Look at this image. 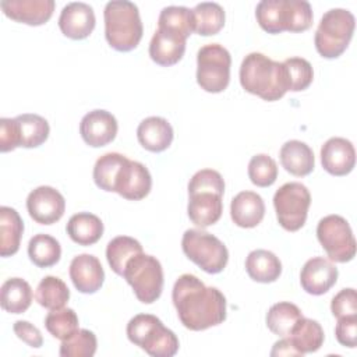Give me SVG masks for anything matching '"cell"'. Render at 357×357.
<instances>
[{"mask_svg":"<svg viewBox=\"0 0 357 357\" xmlns=\"http://www.w3.org/2000/svg\"><path fill=\"white\" fill-rule=\"evenodd\" d=\"M70 278L78 291L92 294L102 287L105 271L95 255L79 254L74 257L70 264Z\"/></svg>","mask_w":357,"mask_h":357,"instance_id":"cell-19","label":"cell"},{"mask_svg":"<svg viewBox=\"0 0 357 357\" xmlns=\"http://www.w3.org/2000/svg\"><path fill=\"white\" fill-rule=\"evenodd\" d=\"M138 142L151 152H162L167 149L173 141V127L159 116L144 119L137 128Z\"/></svg>","mask_w":357,"mask_h":357,"instance_id":"cell-23","label":"cell"},{"mask_svg":"<svg viewBox=\"0 0 357 357\" xmlns=\"http://www.w3.org/2000/svg\"><path fill=\"white\" fill-rule=\"evenodd\" d=\"M131 343L153 357H172L178 350V339L162 321L151 314H138L127 324Z\"/></svg>","mask_w":357,"mask_h":357,"instance_id":"cell-5","label":"cell"},{"mask_svg":"<svg viewBox=\"0 0 357 357\" xmlns=\"http://www.w3.org/2000/svg\"><path fill=\"white\" fill-rule=\"evenodd\" d=\"M194 32L202 36L216 35L225 25V10L215 1L198 3L192 8Z\"/></svg>","mask_w":357,"mask_h":357,"instance_id":"cell-31","label":"cell"},{"mask_svg":"<svg viewBox=\"0 0 357 357\" xmlns=\"http://www.w3.org/2000/svg\"><path fill=\"white\" fill-rule=\"evenodd\" d=\"M337 268L331 259L314 257L308 259L300 272L301 287L312 296H321L331 290L337 280Z\"/></svg>","mask_w":357,"mask_h":357,"instance_id":"cell-15","label":"cell"},{"mask_svg":"<svg viewBox=\"0 0 357 357\" xmlns=\"http://www.w3.org/2000/svg\"><path fill=\"white\" fill-rule=\"evenodd\" d=\"M185 257L208 273L222 272L229 261L226 245L213 234L201 229H188L181 238Z\"/></svg>","mask_w":357,"mask_h":357,"instance_id":"cell-7","label":"cell"},{"mask_svg":"<svg viewBox=\"0 0 357 357\" xmlns=\"http://www.w3.org/2000/svg\"><path fill=\"white\" fill-rule=\"evenodd\" d=\"M119 124L116 117L103 109H95L86 113L79 123V134L89 146H105L116 138Z\"/></svg>","mask_w":357,"mask_h":357,"instance_id":"cell-14","label":"cell"},{"mask_svg":"<svg viewBox=\"0 0 357 357\" xmlns=\"http://www.w3.org/2000/svg\"><path fill=\"white\" fill-rule=\"evenodd\" d=\"M188 218L190 220L204 229L211 225H215L223 212V202L220 194L212 191H197L188 194Z\"/></svg>","mask_w":357,"mask_h":357,"instance_id":"cell-21","label":"cell"},{"mask_svg":"<svg viewBox=\"0 0 357 357\" xmlns=\"http://www.w3.org/2000/svg\"><path fill=\"white\" fill-rule=\"evenodd\" d=\"M280 163L293 176H308L315 166L312 149L303 141L290 139L280 148Z\"/></svg>","mask_w":357,"mask_h":357,"instance_id":"cell-24","label":"cell"},{"mask_svg":"<svg viewBox=\"0 0 357 357\" xmlns=\"http://www.w3.org/2000/svg\"><path fill=\"white\" fill-rule=\"evenodd\" d=\"M180 322L190 331H204L226 319V297L195 275H181L172 291Z\"/></svg>","mask_w":357,"mask_h":357,"instance_id":"cell-1","label":"cell"},{"mask_svg":"<svg viewBox=\"0 0 357 357\" xmlns=\"http://www.w3.org/2000/svg\"><path fill=\"white\" fill-rule=\"evenodd\" d=\"M301 317L303 312L296 304L280 301L269 308L266 314V326L272 333L286 337Z\"/></svg>","mask_w":357,"mask_h":357,"instance_id":"cell-32","label":"cell"},{"mask_svg":"<svg viewBox=\"0 0 357 357\" xmlns=\"http://www.w3.org/2000/svg\"><path fill=\"white\" fill-rule=\"evenodd\" d=\"M286 337L290 340L294 349L303 356L319 350L324 343L325 335L318 321L301 317L290 331L289 336Z\"/></svg>","mask_w":357,"mask_h":357,"instance_id":"cell-26","label":"cell"},{"mask_svg":"<svg viewBox=\"0 0 357 357\" xmlns=\"http://www.w3.org/2000/svg\"><path fill=\"white\" fill-rule=\"evenodd\" d=\"M93 8L82 1H73L63 7L59 17V26L63 35L70 39H85L95 28Z\"/></svg>","mask_w":357,"mask_h":357,"instance_id":"cell-16","label":"cell"},{"mask_svg":"<svg viewBox=\"0 0 357 357\" xmlns=\"http://www.w3.org/2000/svg\"><path fill=\"white\" fill-rule=\"evenodd\" d=\"M0 303L4 311L11 314L25 312L32 303V289L21 278L7 279L0 291Z\"/></svg>","mask_w":357,"mask_h":357,"instance_id":"cell-30","label":"cell"},{"mask_svg":"<svg viewBox=\"0 0 357 357\" xmlns=\"http://www.w3.org/2000/svg\"><path fill=\"white\" fill-rule=\"evenodd\" d=\"M151 187L152 177L146 166L126 158L114 177L112 192H117L130 201H139L149 194Z\"/></svg>","mask_w":357,"mask_h":357,"instance_id":"cell-12","label":"cell"},{"mask_svg":"<svg viewBox=\"0 0 357 357\" xmlns=\"http://www.w3.org/2000/svg\"><path fill=\"white\" fill-rule=\"evenodd\" d=\"M28 255L36 266L49 268L60 261L61 247L54 237L45 233H39L29 240Z\"/></svg>","mask_w":357,"mask_h":357,"instance_id":"cell-33","label":"cell"},{"mask_svg":"<svg viewBox=\"0 0 357 357\" xmlns=\"http://www.w3.org/2000/svg\"><path fill=\"white\" fill-rule=\"evenodd\" d=\"M335 335L342 346L354 349L357 344V315L339 318L335 328Z\"/></svg>","mask_w":357,"mask_h":357,"instance_id":"cell-44","label":"cell"},{"mask_svg":"<svg viewBox=\"0 0 357 357\" xmlns=\"http://www.w3.org/2000/svg\"><path fill=\"white\" fill-rule=\"evenodd\" d=\"M356 20L354 15L344 8H332L326 11L315 31V49L325 59L339 57L349 46Z\"/></svg>","mask_w":357,"mask_h":357,"instance_id":"cell-6","label":"cell"},{"mask_svg":"<svg viewBox=\"0 0 357 357\" xmlns=\"http://www.w3.org/2000/svg\"><path fill=\"white\" fill-rule=\"evenodd\" d=\"M248 177L257 187H269L278 178V165L271 156L258 153L248 163Z\"/></svg>","mask_w":357,"mask_h":357,"instance_id":"cell-41","label":"cell"},{"mask_svg":"<svg viewBox=\"0 0 357 357\" xmlns=\"http://www.w3.org/2000/svg\"><path fill=\"white\" fill-rule=\"evenodd\" d=\"M197 191H212L223 195L225 180L222 174L213 169H202L197 172L188 183V194Z\"/></svg>","mask_w":357,"mask_h":357,"instance_id":"cell-42","label":"cell"},{"mask_svg":"<svg viewBox=\"0 0 357 357\" xmlns=\"http://www.w3.org/2000/svg\"><path fill=\"white\" fill-rule=\"evenodd\" d=\"M231 56L219 43L202 46L197 54V82L211 93L225 91L230 81Z\"/></svg>","mask_w":357,"mask_h":357,"instance_id":"cell-9","label":"cell"},{"mask_svg":"<svg viewBox=\"0 0 357 357\" xmlns=\"http://www.w3.org/2000/svg\"><path fill=\"white\" fill-rule=\"evenodd\" d=\"M29 216L39 225H53L61 219L66 211L64 197L50 185L32 190L26 198Z\"/></svg>","mask_w":357,"mask_h":357,"instance_id":"cell-13","label":"cell"},{"mask_svg":"<svg viewBox=\"0 0 357 357\" xmlns=\"http://www.w3.org/2000/svg\"><path fill=\"white\" fill-rule=\"evenodd\" d=\"M78 317L73 308H59L52 310L45 318V326L47 332L60 340L71 337L78 328Z\"/></svg>","mask_w":357,"mask_h":357,"instance_id":"cell-37","label":"cell"},{"mask_svg":"<svg viewBox=\"0 0 357 357\" xmlns=\"http://www.w3.org/2000/svg\"><path fill=\"white\" fill-rule=\"evenodd\" d=\"M240 84L247 92L268 102L279 100L289 91L283 63L258 52L244 57L240 66Z\"/></svg>","mask_w":357,"mask_h":357,"instance_id":"cell-2","label":"cell"},{"mask_svg":"<svg viewBox=\"0 0 357 357\" xmlns=\"http://www.w3.org/2000/svg\"><path fill=\"white\" fill-rule=\"evenodd\" d=\"M310 205L311 194L298 181L283 184L273 195L278 222L287 231H297L304 226Z\"/></svg>","mask_w":357,"mask_h":357,"instance_id":"cell-10","label":"cell"},{"mask_svg":"<svg viewBox=\"0 0 357 357\" xmlns=\"http://www.w3.org/2000/svg\"><path fill=\"white\" fill-rule=\"evenodd\" d=\"M13 331L17 335V337L21 339L22 342H25L29 347L39 349L43 344V337H42L40 331L28 321L14 322Z\"/></svg>","mask_w":357,"mask_h":357,"instance_id":"cell-45","label":"cell"},{"mask_svg":"<svg viewBox=\"0 0 357 357\" xmlns=\"http://www.w3.org/2000/svg\"><path fill=\"white\" fill-rule=\"evenodd\" d=\"M158 28L174 31L184 38H188L194 32L192 10L184 6L165 7L158 18Z\"/></svg>","mask_w":357,"mask_h":357,"instance_id":"cell-36","label":"cell"},{"mask_svg":"<svg viewBox=\"0 0 357 357\" xmlns=\"http://www.w3.org/2000/svg\"><path fill=\"white\" fill-rule=\"evenodd\" d=\"M123 278L132 287L135 297L144 304H152L162 294L163 269L152 255L141 252L128 259Z\"/></svg>","mask_w":357,"mask_h":357,"instance_id":"cell-8","label":"cell"},{"mask_svg":"<svg viewBox=\"0 0 357 357\" xmlns=\"http://www.w3.org/2000/svg\"><path fill=\"white\" fill-rule=\"evenodd\" d=\"M18 146L36 148L42 145L50 132L49 123L45 117L35 113H24L14 117Z\"/></svg>","mask_w":357,"mask_h":357,"instance_id":"cell-25","label":"cell"},{"mask_svg":"<svg viewBox=\"0 0 357 357\" xmlns=\"http://www.w3.org/2000/svg\"><path fill=\"white\" fill-rule=\"evenodd\" d=\"M271 356H301L294 346L290 343V340L287 337H282L280 340H278L273 344V349L271 350Z\"/></svg>","mask_w":357,"mask_h":357,"instance_id":"cell-47","label":"cell"},{"mask_svg":"<svg viewBox=\"0 0 357 357\" xmlns=\"http://www.w3.org/2000/svg\"><path fill=\"white\" fill-rule=\"evenodd\" d=\"M255 17L268 33L303 32L312 25V10L305 0H262L257 4Z\"/></svg>","mask_w":357,"mask_h":357,"instance_id":"cell-3","label":"cell"},{"mask_svg":"<svg viewBox=\"0 0 357 357\" xmlns=\"http://www.w3.org/2000/svg\"><path fill=\"white\" fill-rule=\"evenodd\" d=\"M24 222L20 213L11 206L0 208V255H14L21 243Z\"/></svg>","mask_w":357,"mask_h":357,"instance_id":"cell-28","label":"cell"},{"mask_svg":"<svg viewBox=\"0 0 357 357\" xmlns=\"http://www.w3.org/2000/svg\"><path fill=\"white\" fill-rule=\"evenodd\" d=\"M3 13L26 25L38 26L50 20L54 11L53 0H3L0 3Z\"/></svg>","mask_w":357,"mask_h":357,"instance_id":"cell-18","label":"cell"},{"mask_svg":"<svg viewBox=\"0 0 357 357\" xmlns=\"http://www.w3.org/2000/svg\"><path fill=\"white\" fill-rule=\"evenodd\" d=\"M317 237L331 261L349 262L356 255V238L349 222L340 215H328L318 222Z\"/></svg>","mask_w":357,"mask_h":357,"instance_id":"cell-11","label":"cell"},{"mask_svg":"<svg viewBox=\"0 0 357 357\" xmlns=\"http://www.w3.org/2000/svg\"><path fill=\"white\" fill-rule=\"evenodd\" d=\"M35 298L43 308L50 311L59 310L67 304L70 298V290L60 278L45 276L36 287Z\"/></svg>","mask_w":357,"mask_h":357,"instance_id":"cell-35","label":"cell"},{"mask_svg":"<svg viewBox=\"0 0 357 357\" xmlns=\"http://www.w3.org/2000/svg\"><path fill=\"white\" fill-rule=\"evenodd\" d=\"M127 156L117 153V152H109L102 155L95 166H93V181L95 184L105 191L112 192L113 191V181L114 177L120 169V166L123 165V162L126 160Z\"/></svg>","mask_w":357,"mask_h":357,"instance_id":"cell-38","label":"cell"},{"mask_svg":"<svg viewBox=\"0 0 357 357\" xmlns=\"http://www.w3.org/2000/svg\"><path fill=\"white\" fill-rule=\"evenodd\" d=\"M248 276L259 283H272L282 273L280 259L268 250H254L245 258Z\"/></svg>","mask_w":357,"mask_h":357,"instance_id":"cell-27","label":"cell"},{"mask_svg":"<svg viewBox=\"0 0 357 357\" xmlns=\"http://www.w3.org/2000/svg\"><path fill=\"white\" fill-rule=\"evenodd\" d=\"M331 311L333 317L343 318L357 315V293L354 289H342L331 303Z\"/></svg>","mask_w":357,"mask_h":357,"instance_id":"cell-43","label":"cell"},{"mask_svg":"<svg viewBox=\"0 0 357 357\" xmlns=\"http://www.w3.org/2000/svg\"><path fill=\"white\" fill-rule=\"evenodd\" d=\"M142 252V245L138 240L128 236H117L109 241L106 247V258L112 271L123 276L128 259Z\"/></svg>","mask_w":357,"mask_h":357,"instance_id":"cell-34","label":"cell"},{"mask_svg":"<svg viewBox=\"0 0 357 357\" xmlns=\"http://www.w3.org/2000/svg\"><path fill=\"white\" fill-rule=\"evenodd\" d=\"M286 68L289 91L298 92L310 86L314 78V70L308 60L303 57H289L283 61Z\"/></svg>","mask_w":357,"mask_h":357,"instance_id":"cell-40","label":"cell"},{"mask_svg":"<svg viewBox=\"0 0 357 357\" xmlns=\"http://www.w3.org/2000/svg\"><path fill=\"white\" fill-rule=\"evenodd\" d=\"M18 148V138L14 119H0V151L10 152Z\"/></svg>","mask_w":357,"mask_h":357,"instance_id":"cell-46","label":"cell"},{"mask_svg":"<svg viewBox=\"0 0 357 357\" xmlns=\"http://www.w3.org/2000/svg\"><path fill=\"white\" fill-rule=\"evenodd\" d=\"M265 215V204L259 194L254 191L238 192L230 204V216L234 225L251 229L258 226Z\"/></svg>","mask_w":357,"mask_h":357,"instance_id":"cell-22","label":"cell"},{"mask_svg":"<svg viewBox=\"0 0 357 357\" xmlns=\"http://www.w3.org/2000/svg\"><path fill=\"white\" fill-rule=\"evenodd\" d=\"M67 234L79 245H92L103 236V223L93 213L79 212L70 218Z\"/></svg>","mask_w":357,"mask_h":357,"instance_id":"cell-29","label":"cell"},{"mask_svg":"<svg viewBox=\"0 0 357 357\" xmlns=\"http://www.w3.org/2000/svg\"><path fill=\"white\" fill-rule=\"evenodd\" d=\"M322 167L332 176H346L356 165L353 144L342 137L329 138L321 148Z\"/></svg>","mask_w":357,"mask_h":357,"instance_id":"cell-17","label":"cell"},{"mask_svg":"<svg viewBox=\"0 0 357 357\" xmlns=\"http://www.w3.org/2000/svg\"><path fill=\"white\" fill-rule=\"evenodd\" d=\"M105 36L107 43L119 52L135 49L142 38L144 28L138 7L128 0H112L106 3Z\"/></svg>","mask_w":357,"mask_h":357,"instance_id":"cell-4","label":"cell"},{"mask_svg":"<svg viewBox=\"0 0 357 357\" xmlns=\"http://www.w3.org/2000/svg\"><path fill=\"white\" fill-rule=\"evenodd\" d=\"M98 340L93 332L88 329H78L71 337L61 340V357H92L96 353Z\"/></svg>","mask_w":357,"mask_h":357,"instance_id":"cell-39","label":"cell"},{"mask_svg":"<svg viewBox=\"0 0 357 357\" xmlns=\"http://www.w3.org/2000/svg\"><path fill=\"white\" fill-rule=\"evenodd\" d=\"M185 42L187 38L183 35L170 29L158 28L149 43V56L159 66H173L184 56Z\"/></svg>","mask_w":357,"mask_h":357,"instance_id":"cell-20","label":"cell"}]
</instances>
